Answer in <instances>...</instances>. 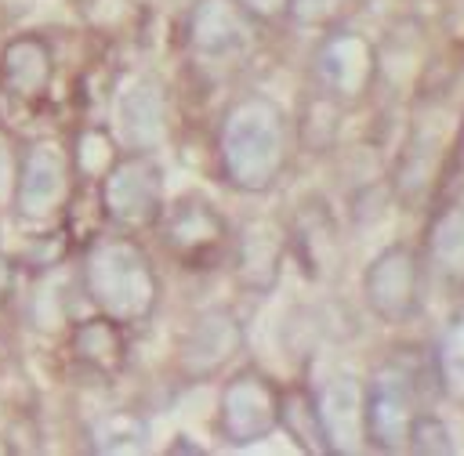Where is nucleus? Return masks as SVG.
<instances>
[{"label":"nucleus","mask_w":464,"mask_h":456,"mask_svg":"<svg viewBox=\"0 0 464 456\" xmlns=\"http://www.w3.org/2000/svg\"><path fill=\"white\" fill-rule=\"evenodd\" d=\"M362 293H366L370 311L388 326H402L410 315H417L420 268H417L413 250H406V246L381 250L362 275Z\"/></svg>","instance_id":"6e6552de"},{"label":"nucleus","mask_w":464,"mask_h":456,"mask_svg":"<svg viewBox=\"0 0 464 456\" xmlns=\"http://www.w3.org/2000/svg\"><path fill=\"white\" fill-rule=\"evenodd\" d=\"M355 0H290L286 4V14L297 22V25H330L334 18H341Z\"/></svg>","instance_id":"412c9836"},{"label":"nucleus","mask_w":464,"mask_h":456,"mask_svg":"<svg viewBox=\"0 0 464 456\" xmlns=\"http://www.w3.org/2000/svg\"><path fill=\"white\" fill-rule=\"evenodd\" d=\"M417 420L413 376L402 366L377 369L373 384L362 391V434L370 445L384 452H399L410 442V427Z\"/></svg>","instance_id":"423d86ee"},{"label":"nucleus","mask_w":464,"mask_h":456,"mask_svg":"<svg viewBox=\"0 0 464 456\" xmlns=\"http://www.w3.org/2000/svg\"><path fill=\"white\" fill-rule=\"evenodd\" d=\"M250 18H257V22H272V18H279V14H286V4L290 0H236Z\"/></svg>","instance_id":"5701e85b"},{"label":"nucleus","mask_w":464,"mask_h":456,"mask_svg":"<svg viewBox=\"0 0 464 456\" xmlns=\"http://www.w3.org/2000/svg\"><path fill=\"white\" fill-rule=\"evenodd\" d=\"M11 192H14V163L0 145V203H11Z\"/></svg>","instance_id":"b1692460"},{"label":"nucleus","mask_w":464,"mask_h":456,"mask_svg":"<svg viewBox=\"0 0 464 456\" xmlns=\"http://www.w3.org/2000/svg\"><path fill=\"white\" fill-rule=\"evenodd\" d=\"M315 416L323 431V452H352L362 434V387L355 376H330L315 394Z\"/></svg>","instance_id":"9b49d317"},{"label":"nucleus","mask_w":464,"mask_h":456,"mask_svg":"<svg viewBox=\"0 0 464 456\" xmlns=\"http://www.w3.org/2000/svg\"><path fill=\"white\" fill-rule=\"evenodd\" d=\"M225 177L239 192H265L290 163V119L265 94H243L228 105L218 134Z\"/></svg>","instance_id":"f257e3e1"},{"label":"nucleus","mask_w":464,"mask_h":456,"mask_svg":"<svg viewBox=\"0 0 464 456\" xmlns=\"http://www.w3.org/2000/svg\"><path fill=\"white\" fill-rule=\"evenodd\" d=\"M69 152L65 145L40 138L33 145H25V152L14 163V192H11V206L22 221H51L69 192Z\"/></svg>","instance_id":"20e7f679"},{"label":"nucleus","mask_w":464,"mask_h":456,"mask_svg":"<svg viewBox=\"0 0 464 456\" xmlns=\"http://www.w3.org/2000/svg\"><path fill=\"white\" fill-rule=\"evenodd\" d=\"M145 445V423L130 413H112L105 420L94 423V449L102 452H130Z\"/></svg>","instance_id":"aec40b11"},{"label":"nucleus","mask_w":464,"mask_h":456,"mask_svg":"<svg viewBox=\"0 0 464 456\" xmlns=\"http://www.w3.org/2000/svg\"><path fill=\"white\" fill-rule=\"evenodd\" d=\"M160 232L167 250L185 264V268H207L228 242V224L218 214V206L203 195H185L174 206H163L160 214Z\"/></svg>","instance_id":"0eeeda50"},{"label":"nucleus","mask_w":464,"mask_h":456,"mask_svg":"<svg viewBox=\"0 0 464 456\" xmlns=\"http://www.w3.org/2000/svg\"><path fill=\"white\" fill-rule=\"evenodd\" d=\"M98 195L105 217L120 232H141L163 214V170L149 152L127 148L123 156L109 159Z\"/></svg>","instance_id":"7ed1b4c3"},{"label":"nucleus","mask_w":464,"mask_h":456,"mask_svg":"<svg viewBox=\"0 0 464 456\" xmlns=\"http://www.w3.org/2000/svg\"><path fill=\"white\" fill-rule=\"evenodd\" d=\"M112 119H116V138L127 148H141L149 152L163 130H167V101H163V87L156 80H134L130 87H123L116 94L112 105Z\"/></svg>","instance_id":"ddd939ff"},{"label":"nucleus","mask_w":464,"mask_h":456,"mask_svg":"<svg viewBox=\"0 0 464 456\" xmlns=\"http://www.w3.org/2000/svg\"><path fill=\"white\" fill-rule=\"evenodd\" d=\"M315 76L334 98H359L377 80V51L359 33H330L315 51Z\"/></svg>","instance_id":"9d476101"},{"label":"nucleus","mask_w":464,"mask_h":456,"mask_svg":"<svg viewBox=\"0 0 464 456\" xmlns=\"http://www.w3.org/2000/svg\"><path fill=\"white\" fill-rule=\"evenodd\" d=\"M83 293L98 308V315L120 326H134L152 315L160 300V279L134 239L105 235L87 250Z\"/></svg>","instance_id":"f03ea898"},{"label":"nucleus","mask_w":464,"mask_h":456,"mask_svg":"<svg viewBox=\"0 0 464 456\" xmlns=\"http://www.w3.org/2000/svg\"><path fill=\"white\" fill-rule=\"evenodd\" d=\"M406 449H413V452H450L453 445H450V438H446V427H442L431 413H417V420H413V427H410Z\"/></svg>","instance_id":"4be33fe9"},{"label":"nucleus","mask_w":464,"mask_h":456,"mask_svg":"<svg viewBox=\"0 0 464 456\" xmlns=\"http://www.w3.org/2000/svg\"><path fill=\"white\" fill-rule=\"evenodd\" d=\"M72 355L98 369V373H116L127 358V340H123V326L105 318V315H94V318H83L76 329H72Z\"/></svg>","instance_id":"dca6fc26"},{"label":"nucleus","mask_w":464,"mask_h":456,"mask_svg":"<svg viewBox=\"0 0 464 456\" xmlns=\"http://www.w3.org/2000/svg\"><path fill=\"white\" fill-rule=\"evenodd\" d=\"M428 253L446 282L464 286V206H450L435 217L428 235Z\"/></svg>","instance_id":"f3484780"},{"label":"nucleus","mask_w":464,"mask_h":456,"mask_svg":"<svg viewBox=\"0 0 464 456\" xmlns=\"http://www.w3.org/2000/svg\"><path fill=\"white\" fill-rule=\"evenodd\" d=\"M283 261V235L272 224H246L236 242V275L250 290H265L276 282Z\"/></svg>","instance_id":"2eb2a0df"},{"label":"nucleus","mask_w":464,"mask_h":456,"mask_svg":"<svg viewBox=\"0 0 464 456\" xmlns=\"http://www.w3.org/2000/svg\"><path fill=\"white\" fill-rule=\"evenodd\" d=\"M439 380L453 398H464V311L446 326L439 351H435Z\"/></svg>","instance_id":"6ab92c4d"},{"label":"nucleus","mask_w":464,"mask_h":456,"mask_svg":"<svg viewBox=\"0 0 464 456\" xmlns=\"http://www.w3.org/2000/svg\"><path fill=\"white\" fill-rule=\"evenodd\" d=\"M250 14L236 0H199L188 18V43L199 58H228L246 47Z\"/></svg>","instance_id":"4468645a"},{"label":"nucleus","mask_w":464,"mask_h":456,"mask_svg":"<svg viewBox=\"0 0 464 456\" xmlns=\"http://www.w3.org/2000/svg\"><path fill=\"white\" fill-rule=\"evenodd\" d=\"M243 347V326L228 308H207L192 318L178 344V369L188 380H207L221 373Z\"/></svg>","instance_id":"1a4fd4ad"},{"label":"nucleus","mask_w":464,"mask_h":456,"mask_svg":"<svg viewBox=\"0 0 464 456\" xmlns=\"http://www.w3.org/2000/svg\"><path fill=\"white\" fill-rule=\"evenodd\" d=\"M279 423H286V431L294 434V442L304 452H323V431H319L312 391L297 387V391L283 394V402H279Z\"/></svg>","instance_id":"a211bd4d"},{"label":"nucleus","mask_w":464,"mask_h":456,"mask_svg":"<svg viewBox=\"0 0 464 456\" xmlns=\"http://www.w3.org/2000/svg\"><path fill=\"white\" fill-rule=\"evenodd\" d=\"M11 290H14V264H11V257L0 253V308L11 300Z\"/></svg>","instance_id":"393cba45"},{"label":"nucleus","mask_w":464,"mask_h":456,"mask_svg":"<svg viewBox=\"0 0 464 456\" xmlns=\"http://www.w3.org/2000/svg\"><path fill=\"white\" fill-rule=\"evenodd\" d=\"M54 76V54L47 40L22 33L0 47V90L14 101H40Z\"/></svg>","instance_id":"f8f14e48"},{"label":"nucleus","mask_w":464,"mask_h":456,"mask_svg":"<svg viewBox=\"0 0 464 456\" xmlns=\"http://www.w3.org/2000/svg\"><path fill=\"white\" fill-rule=\"evenodd\" d=\"M283 391L257 369H239L228 376L218 398V431L228 445H254L279 427Z\"/></svg>","instance_id":"39448f33"}]
</instances>
